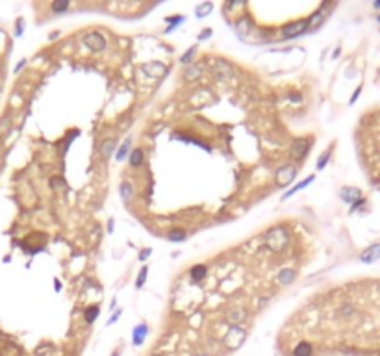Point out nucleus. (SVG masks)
Segmentation results:
<instances>
[{
    "label": "nucleus",
    "instance_id": "f257e3e1",
    "mask_svg": "<svg viewBox=\"0 0 380 356\" xmlns=\"http://www.w3.org/2000/svg\"><path fill=\"white\" fill-rule=\"evenodd\" d=\"M265 243L273 251H282L287 245V232L284 226H275L265 234Z\"/></svg>",
    "mask_w": 380,
    "mask_h": 356
},
{
    "label": "nucleus",
    "instance_id": "f03ea898",
    "mask_svg": "<svg viewBox=\"0 0 380 356\" xmlns=\"http://www.w3.org/2000/svg\"><path fill=\"white\" fill-rule=\"evenodd\" d=\"M297 175V169L295 165H286V167H282L280 171H278V175H277V180H278V184L280 186H287L293 178H295Z\"/></svg>",
    "mask_w": 380,
    "mask_h": 356
},
{
    "label": "nucleus",
    "instance_id": "7ed1b4c3",
    "mask_svg": "<svg viewBox=\"0 0 380 356\" xmlns=\"http://www.w3.org/2000/svg\"><path fill=\"white\" fill-rule=\"evenodd\" d=\"M83 43L91 48V50H102V48L106 47V39L102 38L100 34H89L87 38L83 39Z\"/></svg>",
    "mask_w": 380,
    "mask_h": 356
},
{
    "label": "nucleus",
    "instance_id": "20e7f679",
    "mask_svg": "<svg viewBox=\"0 0 380 356\" xmlns=\"http://www.w3.org/2000/svg\"><path fill=\"white\" fill-rule=\"evenodd\" d=\"M306 26H308V22L306 20H300V22H297V24H289V26H286L284 28V38H293V36H297V34H300V32H304Z\"/></svg>",
    "mask_w": 380,
    "mask_h": 356
},
{
    "label": "nucleus",
    "instance_id": "39448f33",
    "mask_svg": "<svg viewBox=\"0 0 380 356\" xmlns=\"http://www.w3.org/2000/svg\"><path fill=\"white\" fill-rule=\"evenodd\" d=\"M308 149H310L308 139H297L295 143H293V156H295V158H304Z\"/></svg>",
    "mask_w": 380,
    "mask_h": 356
},
{
    "label": "nucleus",
    "instance_id": "423d86ee",
    "mask_svg": "<svg viewBox=\"0 0 380 356\" xmlns=\"http://www.w3.org/2000/svg\"><path fill=\"white\" fill-rule=\"evenodd\" d=\"M324 20V10H319L317 13H314V17L310 19V22H308V28L310 30H315L321 22Z\"/></svg>",
    "mask_w": 380,
    "mask_h": 356
},
{
    "label": "nucleus",
    "instance_id": "0eeeda50",
    "mask_svg": "<svg viewBox=\"0 0 380 356\" xmlns=\"http://www.w3.org/2000/svg\"><path fill=\"white\" fill-rule=\"evenodd\" d=\"M341 197H343V200L352 202L354 198L360 197V191H358V189H352V188H343L341 189Z\"/></svg>",
    "mask_w": 380,
    "mask_h": 356
},
{
    "label": "nucleus",
    "instance_id": "6e6552de",
    "mask_svg": "<svg viewBox=\"0 0 380 356\" xmlns=\"http://www.w3.org/2000/svg\"><path fill=\"white\" fill-rule=\"evenodd\" d=\"M380 247H371V249H367L365 253H363V256H361V260L363 262H373L375 258H379L380 256Z\"/></svg>",
    "mask_w": 380,
    "mask_h": 356
},
{
    "label": "nucleus",
    "instance_id": "1a4fd4ad",
    "mask_svg": "<svg viewBox=\"0 0 380 356\" xmlns=\"http://www.w3.org/2000/svg\"><path fill=\"white\" fill-rule=\"evenodd\" d=\"M141 161H143V150L141 149L132 150V154H130V163H132L134 167H138V165H141Z\"/></svg>",
    "mask_w": 380,
    "mask_h": 356
},
{
    "label": "nucleus",
    "instance_id": "9d476101",
    "mask_svg": "<svg viewBox=\"0 0 380 356\" xmlns=\"http://www.w3.org/2000/svg\"><path fill=\"white\" fill-rule=\"evenodd\" d=\"M310 353H312V347H310V343H306V341L299 343L295 349V356H310Z\"/></svg>",
    "mask_w": 380,
    "mask_h": 356
},
{
    "label": "nucleus",
    "instance_id": "9b49d317",
    "mask_svg": "<svg viewBox=\"0 0 380 356\" xmlns=\"http://www.w3.org/2000/svg\"><path fill=\"white\" fill-rule=\"evenodd\" d=\"M293 278H295V271L293 269H284V271L280 273V282L282 284H289Z\"/></svg>",
    "mask_w": 380,
    "mask_h": 356
},
{
    "label": "nucleus",
    "instance_id": "f8f14e48",
    "mask_svg": "<svg viewBox=\"0 0 380 356\" xmlns=\"http://www.w3.org/2000/svg\"><path fill=\"white\" fill-rule=\"evenodd\" d=\"M113 147H115V143H113V141H111V139L104 141V143H102V147H100L102 156H104V158H108V156H110V154H111V150H113Z\"/></svg>",
    "mask_w": 380,
    "mask_h": 356
},
{
    "label": "nucleus",
    "instance_id": "ddd939ff",
    "mask_svg": "<svg viewBox=\"0 0 380 356\" xmlns=\"http://www.w3.org/2000/svg\"><path fill=\"white\" fill-rule=\"evenodd\" d=\"M191 277H193L195 280H200L202 277H206V267L204 265H197L191 269Z\"/></svg>",
    "mask_w": 380,
    "mask_h": 356
},
{
    "label": "nucleus",
    "instance_id": "4468645a",
    "mask_svg": "<svg viewBox=\"0 0 380 356\" xmlns=\"http://www.w3.org/2000/svg\"><path fill=\"white\" fill-rule=\"evenodd\" d=\"M67 8H69V2H67V0H60V2H54V4H52V11H58V13H60V11H65Z\"/></svg>",
    "mask_w": 380,
    "mask_h": 356
},
{
    "label": "nucleus",
    "instance_id": "2eb2a0df",
    "mask_svg": "<svg viewBox=\"0 0 380 356\" xmlns=\"http://www.w3.org/2000/svg\"><path fill=\"white\" fill-rule=\"evenodd\" d=\"M97 312H99V306H89V308L85 310V319L91 323L93 319L97 317Z\"/></svg>",
    "mask_w": 380,
    "mask_h": 356
},
{
    "label": "nucleus",
    "instance_id": "dca6fc26",
    "mask_svg": "<svg viewBox=\"0 0 380 356\" xmlns=\"http://www.w3.org/2000/svg\"><path fill=\"white\" fill-rule=\"evenodd\" d=\"M184 237H185V232H182V230H175V232L169 234V239H173V241H182Z\"/></svg>",
    "mask_w": 380,
    "mask_h": 356
},
{
    "label": "nucleus",
    "instance_id": "f3484780",
    "mask_svg": "<svg viewBox=\"0 0 380 356\" xmlns=\"http://www.w3.org/2000/svg\"><path fill=\"white\" fill-rule=\"evenodd\" d=\"M199 75H200V69H199V67H191V69H187V71H185V76H187V78H197V76H199Z\"/></svg>",
    "mask_w": 380,
    "mask_h": 356
},
{
    "label": "nucleus",
    "instance_id": "a211bd4d",
    "mask_svg": "<svg viewBox=\"0 0 380 356\" xmlns=\"http://www.w3.org/2000/svg\"><path fill=\"white\" fill-rule=\"evenodd\" d=\"M120 193H122V197L124 198H128L130 195H132V188H130L126 182H124V184H120Z\"/></svg>",
    "mask_w": 380,
    "mask_h": 356
},
{
    "label": "nucleus",
    "instance_id": "6ab92c4d",
    "mask_svg": "<svg viewBox=\"0 0 380 356\" xmlns=\"http://www.w3.org/2000/svg\"><path fill=\"white\" fill-rule=\"evenodd\" d=\"M128 147H130V141H126L122 147H120V150H119V154H117V159H122L124 156H126V152H128Z\"/></svg>",
    "mask_w": 380,
    "mask_h": 356
},
{
    "label": "nucleus",
    "instance_id": "aec40b11",
    "mask_svg": "<svg viewBox=\"0 0 380 356\" xmlns=\"http://www.w3.org/2000/svg\"><path fill=\"white\" fill-rule=\"evenodd\" d=\"M210 10H212V4H204V6H200V8L197 10V13H199V15H202V13H208Z\"/></svg>",
    "mask_w": 380,
    "mask_h": 356
},
{
    "label": "nucleus",
    "instance_id": "412c9836",
    "mask_svg": "<svg viewBox=\"0 0 380 356\" xmlns=\"http://www.w3.org/2000/svg\"><path fill=\"white\" fill-rule=\"evenodd\" d=\"M145 277H147V267H145V269H141V275L138 277V286H143V282H145Z\"/></svg>",
    "mask_w": 380,
    "mask_h": 356
},
{
    "label": "nucleus",
    "instance_id": "4be33fe9",
    "mask_svg": "<svg viewBox=\"0 0 380 356\" xmlns=\"http://www.w3.org/2000/svg\"><path fill=\"white\" fill-rule=\"evenodd\" d=\"M328 156H330V152H326V154H323V156L319 158V163H317V167H319V169L324 167V163H326V159H328Z\"/></svg>",
    "mask_w": 380,
    "mask_h": 356
},
{
    "label": "nucleus",
    "instance_id": "5701e85b",
    "mask_svg": "<svg viewBox=\"0 0 380 356\" xmlns=\"http://www.w3.org/2000/svg\"><path fill=\"white\" fill-rule=\"evenodd\" d=\"M145 332H147V328H145V327H138V332H136V341H139V339H141V336H143Z\"/></svg>",
    "mask_w": 380,
    "mask_h": 356
},
{
    "label": "nucleus",
    "instance_id": "b1692460",
    "mask_svg": "<svg viewBox=\"0 0 380 356\" xmlns=\"http://www.w3.org/2000/svg\"><path fill=\"white\" fill-rule=\"evenodd\" d=\"M52 186L54 188H63V180L61 178H52Z\"/></svg>",
    "mask_w": 380,
    "mask_h": 356
},
{
    "label": "nucleus",
    "instance_id": "393cba45",
    "mask_svg": "<svg viewBox=\"0 0 380 356\" xmlns=\"http://www.w3.org/2000/svg\"><path fill=\"white\" fill-rule=\"evenodd\" d=\"M191 56H193V48H191V50H187V52H185V56L182 58V61H187V59H189V58H191Z\"/></svg>",
    "mask_w": 380,
    "mask_h": 356
},
{
    "label": "nucleus",
    "instance_id": "a878e982",
    "mask_svg": "<svg viewBox=\"0 0 380 356\" xmlns=\"http://www.w3.org/2000/svg\"><path fill=\"white\" fill-rule=\"evenodd\" d=\"M148 253H150V251H143V254H141V260H145V258L148 256Z\"/></svg>",
    "mask_w": 380,
    "mask_h": 356
}]
</instances>
